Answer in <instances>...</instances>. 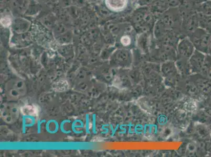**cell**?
<instances>
[{
    "label": "cell",
    "instance_id": "3957f363",
    "mask_svg": "<svg viewBox=\"0 0 211 157\" xmlns=\"http://www.w3.org/2000/svg\"><path fill=\"white\" fill-rule=\"evenodd\" d=\"M12 20L9 16H5L1 19V24L5 28H7L11 25Z\"/></svg>",
    "mask_w": 211,
    "mask_h": 157
},
{
    "label": "cell",
    "instance_id": "7a4b0ae2",
    "mask_svg": "<svg viewBox=\"0 0 211 157\" xmlns=\"http://www.w3.org/2000/svg\"><path fill=\"white\" fill-rule=\"evenodd\" d=\"M162 74L167 79H174L176 76L178 74V70L174 64H165L161 68Z\"/></svg>",
    "mask_w": 211,
    "mask_h": 157
},
{
    "label": "cell",
    "instance_id": "6da1fadb",
    "mask_svg": "<svg viewBox=\"0 0 211 157\" xmlns=\"http://www.w3.org/2000/svg\"><path fill=\"white\" fill-rule=\"evenodd\" d=\"M106 5L114 12H121L126 7L128 0H105Z\"/></svg>",
    "mask_w": 211,
    "mask_h": 157
},
{
    "label": "cell",
    "instance_id": "277c9868",
    "mask_svg": "<svg viewBox=\"0 0 211 157\" xmlns=\"http://www.w3.org/2000/svg\"><path fill=\"white\" fill-rule=\"evenodd\" d=\"M120 41H121V43L122 44L123 46L126 47L130 45L131 42V38H130L129 36H123L121 38Z\"/></svg>",
    "mask_w": 211,
    "mask_h": 157
}]
</instances>
